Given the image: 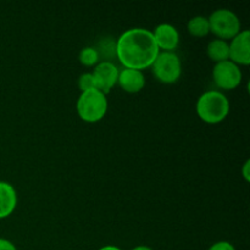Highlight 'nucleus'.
I'll return each instance as SVG.
<instances>
[{
	"label": "nucleus",
	"instance_id": "nucleus-1",
	"mask_svg": "<svg viewBox=\"0 0 250 250\" xmlns=\"http://www.w3.org/2000/svg\"><path fill=\"white\" fill-rule=\"evenodd\" d=\"M115 53L124 68L144 71L150 68L159 54L150 29L129 28L117 38Z\"/></svg>",
	"mask_w": 250,
	"mask_h": 250
},
{
	"label": "nucleus",
	"instance_id": "nucleus-2",
	"mask_svg": "<svg viewBox=\"0 0 250 250\" xmlns=\"http://www.w3.org/2000/svg\"><path fill=\"white\" fill-rule=\"evenodd\" d=\"M195 111L205 124H220L229 116V100L220 90H207L198 98Z\"/></svg>",
	"mask_w": 250,
	"mask_h": 250
},
{
	"label": "nucleus",
	"instance_id": "nucleus-3",
	"mask_svg": "<svg viewBox=\"0 0 250 250\" xmlns=\"http://www.w3.org/2000/svg\"><path fill=\"white\" fill-rule=\"evenodd\" d=\"M107 109H109V102L106 95L95 88L81 92L76 103L78 116L88 124H95L104 119Z\"/></svg>",
	"mask_w": 250,
	"mask_h": 250
},
{
	"label": "nucleus",
	"instance_id": "nucleus-4",
	"mask_svg": "<svg viewBox=\"0 0 250 250\" xmlns=\"http://www.w3.org/2000/svg\"><path fill=\"white\" fill-rule=\"evenodd\" d=\"M150 68L156 81L164 84H173L182 75L180 56L171 51H159Z\"/></svg>",
	"mask_w": 250,
	"mask_h": 250
},
{
	"label": "nucleus",
	"instance_id": "nucleus-5",
	"mask_svg": "<svg viewBox=\"0 0 250 250\" xmlns=\"http://www.w3.org/2000/svg\"><path fill=\"white\" fill-rule=\"evenodd\" d=\"M210 24V32L216 38L232 39L242 31L241 20L238 15L229 9H217L208 17Z\"/></svg>",
	"mask_w": 250,
	"mask_h": 250
},
{
	"label": "nucleus",
	"instance_id": "nucleus-6",
	"mask_svg": "<svg viewBox=\"0 0 250 250\" xmlns=\"http://www.w3.org/2000/svg\"><path fill=\"white\" fill-rule=\"evenodd\" d=\"M242 78H243V73H242L241 67L232 62L231 60L215 63L212 68V81L220 92L236 89L241 84Z\"/></svg>",
	"mask_w": 250,
	"mask_h": 250
},
{
	"label": "nucleus",
	"instance_id": "nucleus-7",
	"mask_svg": "<svg viewBox=\"0 0 250 250\" xmlns=\"http://www.w3.org/2000/svg\"><path fill=\"white\" fill-rule=\"evenodd\" d=\"M119 68L111 61H102L94 66L93 77L95 82V89L100 90L105 95L111 92L112 88L117 84Z\"/></svg>",
	"mask_w": 250,
	"mask_h": 250
},
{
	"label": "nucleus",
	"instance_id": "nucleus-8",
	"mask_svg": "<svg viewBox=\"0 0 250 250\" xmlns=\"http://www.w3.org/2000/svg\"><path fill=\"white\" fill-rule=\"evenodd\" d=\"M229 44V60L239 67L248 66L250 63V32L248 29L239 32Z\"/></svg>",
	"mask_w": 250,
	"mask_h": 250
},
{
	"label": "nucleus",
	"instance_id": "nucleus-9",
	"mask_svg": "<svg viewBox=\"0 0 250 250\" xmlns=\"http://www.w3.org/2000/svg\"><path fill=\"white\" fill-rule=\"evenodd\" d=\"M159 51L175 53L180 44V33L171 23H160L151 31Z\"/></svg>",
	"mask_w": 250,
	"mask_h": 250
},
{
	"label": "nucleus",
	"instance_id": "nucleus-10",
	"mask_svg": "<svg viewBox=\"0 0 250 250\" xmlns=\"http://www.w3.org/2000/svg\"><path fill=\"white\" fill-rule=\"evenodd\" d=\"M117 84L122 90L131 94H136L143 90L146 87V77L143 71L133 70V68H122L119 71Z\"/></svg>",
	"mask_w": 250,
	"mask_h": 250
},
{
	"label": "nucleus",
	"instance_id": "nucleus-11",
	"mask_svg": "<svg viewBox=\"0 0 250 250\" xmlns=\"http://www.w3.org/2000/svg\"><path fill=\"white\" fill-rule=\"evenodd\" d=\"M17 207V192L14 186L0 181V220L9 217Z\"/></svg>",
	"mask_w": 250,
	"mask_h": 250
},
{
	"label": "nucleus",
	"instance_id": "nucleus-12",
	"mask_svg": "<svg viewBox=\"0 0 250 250\" xmlns=\"http://www.w3.org/2000/svg\"><path fill=\"white\" fill-rule=\"evenodd\" d=\"M207 54L215 63L229 60V44L224 39H212L207 46Z\"/></svg>",
	"mask_w": 250,
	"mask_h": 250
},
{
	"label": "nucleus",
	"instance_id": "nucleus-13",
	"mask_svg": "<svg viewBox=\"0 0 250 250\" xmlns=\"http://www.w3.org/2000/svg\"><path fill=\"white\" fill-rule=\"evenodd\" d=\"M187 29L190 36L197 37V38H203L210 33V24L208 17L198 15V16L192 17L188 21Z\"/></svg>",
	"mask_w": 250,
	"mask_h": 250
},
{
	"label": "nucleus",
	"instance_id": "nucleus-14",
	"mask_svg": "<svg viewBox=\"0 0 250 250\" xmlns=\"http://www.w3.org/2000/svg\"><path fill=\"white\" fill-rule=\"evenodd\" d=\"M99 53L93 46H84L82 50L78 54V60H80L81 65L85 66V67H94L99 63Z\"/></svg>",
	"mask_w": 250,
	"mask_h": 250
},
{
	"label": "nucleus",
	"instance_id": "nucleus-15",
	"mask_svg": "<svg viewBox=\"0 0 250 250\" xmlns=\"http://www.w3.org/2000/svg\"><path fill=\"white\" fill-rule=\"evenodd\" d=\"M78 88L81 92H85V90L94 89L95 82L94 77H93L92 72H85L78 77Z\"/></svg>",
	"mask_w": 250,
	"mask_h": 250
},
{
	"label": "nucleus",
	"instance_id": "nucleus-16",
	"mask_svg": "<svg viewBox=\"0 0 250 250\" xmlns=\"http://www.w3.org/2000/svg\"><path fill=\"white\" fill-rule=\"evenodd\" d=\"M208 250H236L233 244L229 241H219L212 244Z\"/></svg>",
	"mask_w": 250,
	"mask_h": 250
},
{
	"label": "nucleus",
	"instance_id": "nucleus-17",
	"mask_svg": "<svg viewBox=\"0 0 250 250\" xmlns=\"http://www.w3.org/2000/svg\"><path fill=\"white\" fill-rule=\"evenodd\" d=\"M0 250H17V248L9 239L0 238Z\"/></svg>",
	"mask_w": 250,
	"mask_h": 250
},
{
	"label": "nucleus",
	"instance_id": "nucleus-18",
	"mask_svg": "<svg viewBox=\"0 0 250 250\" xmlns=\"http://www.w3.org/2000/svg\"><path fill=\"white\" fill-rule=\"evenodd\" d=\"M242 173H243V177L247 182L250 181V160H246L244 163L243 168H242Z\"/></svg>",
	"mask_w": 250,
	"mask_h": 250
},
{
	"label": "nucleus",
	"instance_id": "nucleus-19",
	"mask_svg": "<svg viewBox=\"0 0 250 250\" xmlns=\"http://www.w3.org/2000/svg\"><path fill=\"white\" fill-rule=\"evenodd\" d=\"M98 250H122V249L119 248V247H116V246H104Z\"/></svg>",
	"mask_w": 250,
	"mask_h": 250
},
{
	"label": "nucleus",
	"instance_id": "nucleus-20",
	"mask_svg": "<svg viewBox=\"0 0 250 250\" xmlns=\"http://www.w3.org/2000/svg\"><path fill=\"white\" fill-rule=\"evenodd\" d=\"M131 250H153V249L148 246H137L134 247V248H132Z\"/></svg>",
	"mask_w": 250,
	"mask_h": 250
}]
</instances>
